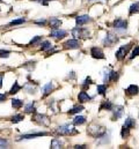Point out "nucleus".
<instances>
[{
	"label": "nucleus",
	"mask_w": 139,
	"mask_h": 149,
	"mask_svg": "<svg viewBox=\"0 0 139 149\" xmlns=\"http://www.w3.org/2000/svg\"><path fill=\"white\" fill-rule=\"evenodd\" d=\"M56 132H57L58 134H60V135H73V134H77V133H78V131H77L72 125H70V124L59 126V127L56 130Z\"/></svg>",
	"instance_id": "nucleus-1"
},
{
	"label": "nucleus",
	"mask_w": 139,
	"mask_h": 149,
	"mask_svg": "<svg viewBox=\"0 0 139 149\" xmlns=\"http://www.w3.org/2000/svg\"><path fill=\"white\" fill-rule=\"evenodd\" d=\"M87 133L94 138H101L105 133V130L103 127L99 126V125H91L88 128H87Z\"/></svg>",
	"instance_id": "nucleus-2"
},
{
	"label": "nucleus",
	"mask_w": 139,
	"mask_h": 149,
	"mask_svg": "<svg viewBox=\"0 0 139 149\" xmlns=\"http://www.w3.org/2000/svg\"><path fill=\"white\" fill-rule=\"evenodd\" d=\"M131 46H132V44H126V45H123V46H121L119 47V50L116 52V58H117V60H123L124 58H125V56L129 53V50L131 49Z\"/></svg>",
	"instance_id": "nucleus-3"
},
{
	"label": "nucleus",
	"mask_w": 139,
	"mask_h": 149,
	"mask_svg": "<svg viewBox=\"0 0 139 149\" xmlns=\"http://www.w3.org/2000/svg\"><path fill=\"white\" fill-rule=\"evenodd\" d=\"M32 120L35 121V123H37V124H39V125H44V126H48L50 124L48 117L45 114H41V113H36Z\"/></svg>",
	"instance_id": "nucleus-4"
},
{
	"label": "nucleus",
	"mask_w": 139,
	"mask_h": 149,
	"mask_svg": "<svg viewBox=\"0 0 139 149\" xmlns=\"http://www.w3.org/2000/svg\"><path fill=\"white\" fill-rule=\"evenodd\" d=\"M117 42H118V37H117L115 34L108 33L103 39V45H105V46H112V45L116 44Z\"/></svg>",
	"instance_id": "nucleus-5"
},
{
	"label": "nucleus",
	"mask_w": 139,
	"mask_h": 149,
	"mask_svg": "<svg viewBox=\"0 0 139 149\" xmlns=\"http://www.w3.org/2000/svg\"><path fill=\"white\" fill-rule=\"evenodd\" d=\"M72 35L74 38H79V37H88L89 33L87 29H81L80 27H75L73 30H72Z\"/></svg>",
	"instance_id": "nucleus-6"
},
{
	"label": "nucleus",
	"mask_w": 139,
	"mask_h": 149,
	"mask_svg": "<svg viewBox=\"0 0 139 149\" xmlns=\"http://www.w3.org/2000/svg\"><path fill=\"white\" fill-rule=\"evenodd\" d=\"M114 28L116 29V30H126V28H128V23H126V21H124V20H122V19H116L115 21H114Z\"/></svg>",
	"instance_id": "nucleus-7"
},
{
	"label": "nucleus",
	"mask_w": 139,
	"mask_h": 149,
	"mask_svg": "<svg viewBox=\"0 0 139 149\" xmlns=\"http://www.w3.org/2000/svg\"><path fill=\"white\" fill-rule=\"evenodd\" d=\"M49 135L48 132H39V133H34V134H25V135H21L18 141L20 140H27V139H35V138H39V136H46Z\"/></svg>",
	"instance_id": "nucleus-8"
},
{
	"label": "nucleus",
	"mask_w": 139,
	"mask_h": 149,
	"mask_svg": "<svg viewBox=\"0 0 139 149\" xmlns=\"http://www.w3.org/2000/svg\"><path fill=\"white\" fill-rule=\"evenodd\" d=\"M91 54H92V57L95 58V59H104V53L100 47H96V46L92 47V49H91Z\"/></svg>",
	"instance_id": "nucleus-9"
},
{
	"label": "nucleus",
	"mask_w": 139,
	"mask_h": 149,
	"mask_svg": "<svg viewBox=\"0 0 139 149\" xmlns=\"http://www.w3.org/2000/svg\"><path fill=\"white\" fill-rule=\"evenodd\" d=\"M66 35H67V33H66L65 30H62V29H58V28L51 30V33H50V36H51V37H55V38H57V39L64 38Z\"/></svg>",
	"instance_id": "nucleus-10"
},
{
	"label": "nucleus",
	"mask_w": 139,
	"mask_h": 149,
	"mask_svg": "<svg viewBox=\"0 0 139 149\" xmlns=\"http://www.w3.org/2000/svg\"><path fill=\"white\" fill-rule=\"evenodd\" d=\"M79 46H80V42L75 38L70 39V40L64 43V49H78Z\"/></svg>",
	"instance_id": "nucleus-11"
},
{
	"label": "nucleus",
	"mask_w": 139,
	"mask_h": 149,
	"mask_svg": "<svg viewBox=\"0 0 139 149\" xmlns=\"http://www.w3.org/2000/svg\"><path fill=\"white\" fill-rule=\"evenodd\" d=\"M91 21V17L88 15H81V16H78L75 19V22H77V26L80 27V26H84L85 23H88Z\"/></svg>",
	"instance_id": "nucleus-12"
},
{
	"label": "nucleus",
	"mask_w": 139,
	"mask_h": 149,
	"mask_svg": "<svg viewBox=\"0 0 139 149\" xmlns=\"http://www.w3.org/2000/svg\"><path fill=\"white\" fill-rule=\"evenodd\" d=\"M52 89H53V83L52 82H48L44 87H43V89H42V91H43V97H46L48 95H50L51 94V91H52Z\"/></svg>",
	"instance_id": "nucleus-13"
},
{
	"label": "nucleus",
	"mask_w": 139,
	"mask_h": 149,
	"mask_svg": "<svg viewBox=\"0 0 139 149\" xmlns=\"http://www.w3.org/2000/svg\"><path fill=\"white\" fill-rule=\"evenodd\" d=\"M78 100H79V102L80 103H85V102H88V101H91L92 100V97L91 96H88V94L86 93V91H80L79 93V95H78Z\"/></svg>",
	"instance_id": "nucleus-14"
},
{
	"label": "nucleus",
	"mask_w": 139,
	"mask_h": 149,
	"mask_svg": "<svg viewBox=\"0 0 139 149\" xmlns=\"http://www.w3.org/2000/svg\"><path fill=\"white\" fill-rule=\"evenodd\" d=\"M60 24H62V21L59 19H57V17H51L49 20V26L52 29H57L58 27H60Z\"/></svg>",
	"instance_id": "nucleus-15"
},
{
	"label": "nucleus",
	"mask_w": 139,
	"mask_h": 149,
	"mask_svg": "<svg viewBox=\"0 0 139 149\" xmlns=\"http://www.w3.org/2000/svg\"><path fill=\"white\" fill-rule=\"evenodd\" d=\"M138 93H139L138 86H135V84L129 86V87H128V89H126V94H129V95H131V96L138 95Z\"/></svg>",
	"instance_id": "nucleus-16"
},
{
	"label": "nucleus",
	"mask_w": 139,
	"mask_h": 149,
	"mask_svg": "<svg viewBox=\"0 0 139 149\" xmlns=\"http://www.w3.org/2000/svg\"><path fill=\"white\" fill-rule=\"evenodd\" d=\"M85 123H86V118L82 117V116H77V117L73 119V125H75V126L84 125Z\"/></svg>",
	"instance_id": "nucleus-17"
},
{
	"label": "nucleus",
	"mask_w": 139,
	"mask_h": 149,
	"mask_svg": "<svg viewBox=\"0 0 139 149\" xmlns=\"http://www.w3.org/2000/svg\"><path fill=\"white\" fill-rule=\"evenodd\" d=\"M64 145V142L60 140V139H53L51 141V148L52 149H57V148H62Z\"/></svg>",
	"instance_id": "nucleus-18"
},
{
	"label": "nucleus",
	"mask_w": 139,
	"mask_h": 149,
	"mask_svg": "<svg viewBox=\"0 0 139 149\" xmlns=\"http://www.w3.org/2000/svg\"><path fill=\"white\" fill-rule=\"evenodd\" d=\"M12 107L14 108V109H21L22 107H23V101H21V100H18V98H13L12 100Z\"/></svg>",
	"instance_id": "nucleus-19"
},
{
	"label": "nucleus",
	"mask_w": 139,
	"mask_h": 149,
	"mask_svg": "<svg viewBox=\"0 0 139 149\" xmlns=\"http://www.w3.org/2000/svg\"><path fill=\"white\" fill-rule=\"evenodd\" d=\"M122 114H123V107H116V109L114 110V120L119 119Z\"/></svg>",
	"instance_id": "nucleus-20"
},
{
	"label": "nucleus",
	"mask_w": 139,
	"mask_h": 149,
	"mask_svg": "<svg viewBox=\"0 0 139 149\" xmlns=\"http://www.w3.org/2000/svg\"><path fill=\"white\" fill-rule=\"evenodd\" d=\"M22 88H23V87H21V86H20V84H19V83L15 81V82H14V84H13V87H12V89L9 90V94H11V95H14V94L19 93V91H20Z\"/></svg>",
	"instance_id": "nucleus-21"
},
{
	"label": "nucleus",
	"mask_w": 139,
	"mask_h": 149,
	"mask_svg": "<svg viewBox=\"0 0 139 149\" xmlns=\"http://www.w3.org/2000/svg\"><path fill=\"white\" fill-rule=\"evenodd\" d=\"M100 110H108V111H111V110H112V104H111L109 101H104L103 103L101 104V107H100Z\"/></svg>",
	"instance_id": "nucleus-22"
},
{
	"label": "nucleus",
	"mask_w": 139,
	"mask_h": 149,
	"mask_svg": "<svg viewBox=\"0 0 139 149\" xmlns=\"http://www.w3.org/2000/svg\"><path fill=\"white\" fill-rule=\"evenodd\" d=\"M124 126L129 127L130 130H131V128H133V127L136 126V121H135V119H133V118H128V119H125Z\"/></svg>",
	"instance_id": "nucleus-23"
},
{
	"label": "nucleus",
	"mask_w": 139,
	"mask_h": 149,
	"mask_svg": "<svg viewBox=\"0 0 139 149\" xmlns=\"http://www.w3.org/2000/svg\"><path fill=\"white\" fill-rule=\"evenodd\" d=\"M52 49V44L48 40H44L42 42V45H41V50L42 51H48V50H51Z\"/></svg>",
	"instance_id": "nucleus-24"
},
{
	"label": "nucleus",
	"mask_w": 139,
	"mask_h": 149,
	"mask_svg": "<svg viewBox=\"0 0 139 149\" xmlns=\"http://www.w3.org/2000/svg\"><path fill=\"white\" fill-rule=\"evenodd\" d=\"M35 103L34 102H30V103H28L26 107H25V111L27 112V113H33L35 112Z\"/></svg>",
	"instance_id": "nucleus-25"
},
{
	"label": "nucleus",
	"mask_w": 139,
	"mask_h": 149,
	"mask_svg": "<svg viewBox=\"0 0 139 149\" xmlns=\"http://www.w3.org/2000/svg\"><path fill=\"white\" fill-rule=\"evenodd\" d=\"M41 42H42V37H41V36H35V37L30 40L29 45H30V46H37V45L41 44Z\"/></svg>",
	"instance_id": "nucleus-26"
},
{
	"label": "nucleus",
	"mask_w": 139,
	"mask_h": 149,
	"mask_svg": "<svg viewBox=\"0 0 139 149\" xmlns=\"http://www.w3.org/2000/svg\"><path fill=\"white\" fill-rule=\"evenodd\" d=\"M23 119H25V116H23V114H16V116L12 117V123L16 124V123H20V121H22Z\"/></svg>",
	"instance_id": "nucleus-27"
},
{
	"label": "nucleus",
	"mask_w": 139,
	"mask_h": 149,
	"mask_svg": "<svg viewBox=\"0 0 139 149\" xmlns=\"http://www.w3.org/2000/svg\"><path fill=\"white\" fill-rule=\"evenodd\" d=\"M139 12V2H136L133 5H131L130 7V15L135 14V13H138Z\"/></svg>",
	"instance_id": "nucleus-28"
},
{
	"label": "nucleus",
	"mask_w": 139,
	"mask_h": 149,
	"mask_svg": "<svg viewBox=\"0 0 139 149\" xmlns=\"http://www.w3.org/2000/svg\"><path fill=\"white\" fill-rule=\"evenodd\" d=\"M25 22H26V19L21 17V19H18V20H13V21L9 23V26H18V24H22V23H25Z\"/></svg>",
	"instance_id": "nucleus-29"
},
{
	"label": "nucleus",
	"mask_w": 139,
	"mask_h": 149,
	"mask_svg": "<svg viewBox=\"0 0 139 149\" xmlns=\"http://www.w3.org/2000/svg\"><path fill=\"white\" fill-rule=\"evenodd\" d=\"M129 132H130V128L123 125V128H122V132H121V135H122V138H126V136L129 135Z\"/></svg>",
	"instance_id": "nucleus-30"
},
{
	"label": "nucleus",
	"mask_w": 139,
	"mask_h": 149,
	"mask_svg": "<svg viewBox=\"0 0 139 149\" xmlns=\"http://www.w3.org/2000/svg\"><path fill=\"white\" fill-rule=\"evenodd\" d=\"M117 79H118V73H117V72L111 71V72H110V74H109V81L114 82V81H116Z\"/></svg>",
	"instance_id": "nucleus-31"
},
{
	"label": "nucleus",
	"mask_w": 139,
	"mask_h": 149,
	"mask_svg": "<svg viewBox=\"0 0 139 149\" xmlns=\"http://www.w3.org/2000/svg\"><path fill=\"white\" fill-rule=\"evenodd\" d=\"M105 91H107L105 84H99V86H98V93H99L100 95H104Z\"/></svg>",
	"instance_id": "nucleus-32"
},
{
	"label": "nucleus",
	"mask_w": 139,
	"mask_h": 149,
	"mask_svg": "<svg viewBox=\"0 0 139 149\" xmlns=\"http://www.w3.org/2000/svg\"><path fill=\"white\" fill-rule=\"evenodd\" d=\"M84 110V107L82 105H78V107H74L71 111H70V114H73V113H79Z\"/></svg>",
	"instance_id": "nucleus-33"
},
{
	"label": "nucleus",
	"mask_w": 139,
	"mask_h": 149,
	"mask_svg": "<svg viewBox=\"0 0 139 149\" xmlns=\"http://www.w3.org/2000/svg\"><path fill=\"white\" fill-rule=\"evenodd\" d=\"M138 56H139V46H136L135 50L132 51V54L130 56V59H133V58H136Z\"/></svg>",
	"instance_id": "nucleus-34"
},
{
	"label": "nucleus",
	"mask_w": 139,
	"mask_h": 149,
	"mask_svg": "<svg viewBox=\"0 0 139 149\" xmlns=\"http://www.w3.org/2000/svg\"><path fill=\"white\" fill-rule=\"evenodd\" d=\"M11 51H5V50H0V58H8L9 57Z\"/></svg>",
	"instance_id": "nucleus-35"
},
{
	"label": "nucleus",
	"mask_w": 139,
	"mask_h": 149,
	"mask_svg": "<svg viewBox=\"0 0 139 149\" xmlns=\"http://www.w3.org/2000/svg\"><path fill=\"white\" fill-rule=\"evenodd\" d=\"M8 147V140L0 138V148H7Z\"/></svg>",
	"instance_id": "nucleus-36"
},
{
	"label": "nucleus",
	"mask_w": 139,
	"mask_h": 149,
	"mask_svg": "<svg viewBox=\"0 0 139 149\" xmlns=\"http://www.w3.org/2000/svg\"><path fill=\"white\" fill-rule=\"evenodd\" d=\"M109 74H110V72L109 71H104V74H103V82H108L109 81Z\"/></svg>",
	"instance_id": "nucleus-37"
},
{
	"label": "nucleus",
	"mask_w": 139,
	"mask_h": 149,
	"mask_svg": "<svg viewBox=\"0 0 139 149\" xmlns=\"http://www.w3.org/2000/svg\"><path fill=\"white\" fill-rule=\"evenodd\" d=\"M91 83H92V79H91V77L88 76V77H87V79H86V80L84 81V83H82V86H84V87H87V86H89Z\"/></svg>",
	"instance_id": "nucleus-38"
},
{
	"label": "nucleus",
	"mask_w": 139,
	"mask_h": 149,
	"mask_svg": "<svg viewBox=\"0 0 139 149\" xmlns=\"http://www.w3.org/2000/svg\"><path fill=\"white\" fill-rule=\"evenodd\" d=\"M35 23H36V24H39V26H44V24L46 23V20H45V19H41V20L35 21Z\"/></svg>",
	"instance_id": "nucleus-39"
},
{
	"label": "nucleus",
	"mask_w": 139,
	"mask_h": 149,
	"mask_svg": "<svg viewBox=\"0 0 139 149\" xmlns=\"http://www.w3.org/2000/svg\"><path fill=\"white\" fill-rule=\"evenodd\" d=\"M6 100H7V95L6 94H0V103L6 102Z\"/></svg>",
	"instance_id": "nucleus-40"
},
{
	"label": "nucleus",
	"mask_w": 139,
	"mask_h": 149,
	"mask_svg": "<svg viewBox=\"0 0 139 149\" xmlns=\"http://www.w3.org/2000/svg\"><path fill=\"white\" fill-rule=\"evenodd\" d=\"M74 148H77V149H84V148H86V146H85V145H80V146H79V145H77V146H74Z\"/></svg>",
	"instance_id": "nucleus-41"
},
{
	"label": "nucleus",
	"mask_w": 139,
	"mask_h": 149,
	"mask_svg": "<svg viewBox=\"0 0 139 149\" xmlns=\"http://www.w3.org/2000/svg\"><path fill=\"white\" fill-rule=\"evenodd\" d=\"M2 79H4V73H0V88L2 87Z\"/></svg>",
	"instance_id": "nucleus-42"
},
{
	"label": "nucleus",
	"mask_w": 139,
	"mask_h": 149,
	"mask_svg": "<svg viewBox=\"0 0 139 149\" xmlns=\"http://www.w3.org/2000/svg\"><path fill=\"white\" fill-rule=\"evenodd\" d=\"M0 2H4V1H2V0H0Z\"/></svg>",
	"instance_id": "nucleus-43"
}]
</instances>
